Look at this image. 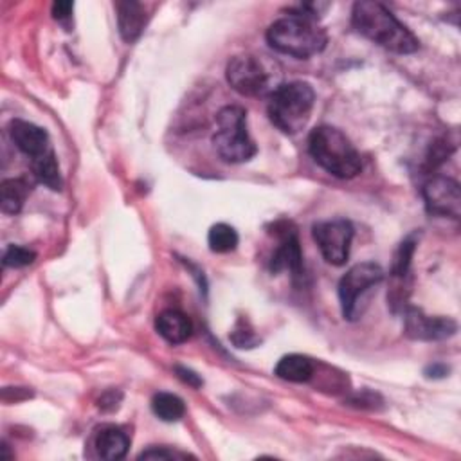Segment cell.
Returning a JSON list of instances; mask_svg holds the SVG:
<instances>
[{
    "mask_svg": "<svg viewBox=\"0 0 461 461\" xmlns=\"http://www.w3.org/2000/svg\"><path fill=\"white\" fill-rule=\"evenodd\" d=\"M351 25L358 34L391 52L412 54L420 49V40L380 2H355Z\"/></svg>",
    "mask_w": 461,
    "mask_h": 461,
    "instance_id": "6da1fadb",
    "label": "cell"
},
{
    "mask_svg": "<svg viewBox=\"0 0 461 461\" xmlns=\"http://www.w3.org/2000/svg\"><path fill=\"white\" fill-rule=\"evenodd\" d=\"M267 41L277 52L297 59H308L324 50L328 34L315 18L288 11L286 16L276 20L267 29Z\"/></svg>",
    "mask_w": 461,
    "mask_h": 461,
    "instance_id": "7a4b0ae2",
    "label": "cell"
},
{
    "mask_svg": "<svg viewBox=\"0 0 461 461\" xmlns=\"http://www.w3.org/2000/svg\"><path fill=\"white\" fill-rule=\"evenodd\" d=\"M312 158L339 178H353L362 169V158L351 140L335 126L321 124L308 139Z\"/></svg>",
    "mask_w": 461,
    "mask_h": 461,
    "instance_id": "3957f363",
    "label": "cell"
},
{
    "mask_svg": "<svg viewBox=\"0 0 461 461\" xmlns=\"http://www.w3.org/2000/svg\"><path fill=\"white\" fill-rule=\"evenodd\" d=\"M315 92L304 81L279 85L268 99V117L272 124L286 135L301 131L313 110Z\"/></svg>",
    "mask_w": 461,
    "mask_h": 461,
    "instance_id": "277c9868",
    "label": "cell"
},
{
    "mask_svg": "<svg viewBox=\"0 0 461 461\" xmlns=\"http://www.w3.org/2000/svg\"><path fill=\"white\" fill-rule=\"evenodd\" d=\"M218 130L212 135V146L221 160L241 164L250 160L258 148L247 130V112L238 104L223 106L216 113Z\"/></svg>",
    "mask_w": 461,
    "mask_h": 461,
    "instance_id": "5b68a950",
    "label": "cell"
},
{
    "mask_svg": "<svg viewBox=\"0 0 461 461\" xmlns=\"http://www.w3.org/2000/svg\"><path fill=\"white\" fill-rule=\"evenodd\" d=\"M384 268L378 263L364 261L353 265L339 281V301L344 319L357 321L362 315V297L384 279Z\"/></svg>",
    "mask_w": 461,
    "mask_h": 461,
    "instance_id": "8992f818",
    "label": "cell"
},
{
    "mask_svg": "<svg viewBox=\"0 0 461 461\" xmlns=\"http://www.w3.org/2000/svg\"><path fill=\"white\" fill-rule=\"evenodd\" d=\"M227 83L241 95L258 97L272 94V74L267 68L265 61L254 54L234 56L225 70Z\"/></svg>",
    "mask_w": 461,
    "mask_h": 461,
    "instance_id": "52a82bcc",
    "label": "cell"
},
{
    "mask_svg": "<svg viewBox=\"0 0 461 461\" xmlns=\"http://www.w3.org/2000/svg\"><path fill=\"white\" fill-rule=\"evenodd\" d=\"M313 240L317 241L322 258L335 267H340L349 258L353 240V225L344 218L317 221L312 227Z\"/></svg>",
    "mask_w": 461,
    "mask_h": 461,
    "instance_id": "ba28073f",
    "label": "cell"
},
{
    "mask_svg": "<svg viewBox=\"0 0 461 461\" xmlns=\"http://www.w3.org/2000/svg\"><path fill=\"white\" fill-rule=\"evenodd\" d=\"M416 250V236L411 234L409 238H405L394 256H393V263H391V288L387 292V304L391 306V310L396 312H403L407 306V299L411 294V286H412V270H411V263H412V256Z\"/></svg>",
    "mask_w": 461,
    "mask_h": 461,
    "instance_id": "9c48e42d",
    "label": "cell"
},
{
    "mask_svg": "<svg viewBox=\"0 0 461 461\" xmlns=\"http://www.w3.org/2000/svg\"><path fill=\"white\" fill-rule=\"evenodd\" d=\"M425 207L430 214L457 220L461 214V191L459 184L448 176H430L421 187Z\"/></svg>",
    "mask_w": 461,
    "mask_h": 461,
    "instance_id": "30bf717a",
    "label": "cell"
},
{
    "mask_svg": "<svg viewBox=\"0 0 461 461\" xmlns=\"http://www.w3.org/2000/svg\"><path fill=\"white\" fill-rule=\"evenodd\" d=\"M457 331V322L450 317H432L416 306L403 310V333L414 340H443Z\"/></svg>",
    "mask_w": 461,
    "mask_h": 461,
    "instance_id": "8fae6325",
    "label": "cell"
},
{
    "mask_svg": "<svg viewBox=\"0 0 461 461\" xmlns=\"http://www.w3.org/2000/svg\"><path fill=\"white\" fill-rule=\"evenodd\" d=\"M274 230L279 245L270 258V270L274 274L288 270L294 277H299L303 272V252L295 227L290 221H277L274 223Z\"/></svg>",
    "mask_w": 461,
    "mask_h": 461,
    "instance_id": "7c38bea8",
    "label": "cell"
},
{
    "mask_svg": "<svg viewBox=\"0 0 461 461\" xmlns=\"http://www.w3.org/2000/svg\"><path fill=\"white\" fill-rule=\"evenodd\" d=\"M9 135H11V140L16 144V148L31 158L40 157L41 153L50 149V140L47 131L41 126H36L29 121L13 119L9 122Z\"/></svg>",
    "mask_w": 461,
    "mask_h": 461,
    "instance_id": "4fadbf2b",
    "label": "cell"
},
{
    "mask_svg": "<svg viewBox=\"0 0 461 461\" xmlns=\"http://www.w3.org/2000/svg\"><path fill=\"white\" fill-rule=\"evenodd\" d=\"M117 23H119V32L122 36L124 41L131 43L135 41L148 22V14H146V7L140 2H117Z\"/></svg>",
    "mask_w": 461,
    "mask_h": 461,
    "instance_id": "5bb4252c",
    "label": "cell"
},
{
    "mask_svg": "<svg viewBox=\"0 0 461 461\" xmlns=\"http://www.w3.org/2000/svg\"><path fill=\"white\" fill-rule=\"evenodd\" d=\"M95 450L99 457L108 459V461H117L122 459L130 448V438L124 429L117 425H103L95 432L94 439Z\"/></svg>",
    "mask_w": 461,
    "mask_h": 461,
    "instance_id": "9a60e30c",
    "label": "cell"
},
{
    "mask_svg": "<svg viewBox=\"0 0 461 461\" xmlns=\"http://www.w3.org/2000/svg\"><path fill=\"white\" fill-rule=\"evenodd\" d=\"M155 328L158 335L169 344H182L191 337L193 322L185 313L178 310H166L157 315Z\"/></svg>",
    "mask_w": 461,
    "mask_h": 461,
    "instance_id": "2e32d148",
    "label": "cell"
},
{
    "mask_svg": "<svg viewBox=\"0 0 461 461\" xmlns=\"http://www.w3.org/2000/svg\"><path fill=\"white\" fill-rule=\"evenodd\" d=\"M32 189V182L27 176L5 178L0 185V209L5 214H18Z\"/></svg>",
    "mask_w": 461,
    "mask_h": 461,
    "instance_id": "e0dca14e",
    "label": "cell"
},
{
    "mask_svg": "<svg viewBox=\"0 0 461 461\" xmlns=\"http://www.w3.org/2000/svg\"><path fill=\"white\" fill-rule=\"evenodd\" d=\"M31 175L34 176L36 182L47 185L52 191L61 189V185H63L61 171H59V164H58V158H56V153L52 148L49 151L41 153L40 157L31 158Z\"/></svg>",
    "mask_w": 461,
    "mask_h": 461,
    "instance_id": "ac0fdd59",
    "label": "cell"
},
{
    "mask_svg": "<svg viewBox=\"0 0 461 461\" xmlns=\"http://www.w3.org/2000/svg\"><path fill=\"white\" fill-rule=\"evenodd\" d=\"M313 371H315L313 362L308 357L297 355V353L281 357L274 369V373L279 378H283L286 382H295V384L308 382L313 376Z\"/></svg>",
    "mask_w": 461,
    "mask_h": 461,
    "instance_id": "d6986e66",
    "label": "cell"
},
{
    "mask_svg": "<svg viewBox=\"0 0 461 461\" xmlns=\"http://www.w3.org/2000/svg\"><path fill=\"white\" fill-rule=\"evenodd\" d=\"M151 411L162 421H178L185 414V403L173 393H157L151 398Z\"/></svg>",
    "mask_w": 461,
    "mask_h": 461,
    "instance_id": "ffe728a7",
    "label": "cell"
},
{
    "mask_svg": "<svg viewBox=\"0 0 461 461\" xmlns=\"http://www.w3.org/2000/svg\"><path fill=\"white\" fill-rule=\"evenodd\" d=\"M238 232L229 223H216L209 229L207 243L209 249L216 254H227L238 247Z\"/></svg>",
    "mask_w": 461,
    "mask_h": 461,
    "instance_id": "44dd1931",
    "label": "cell"
},
{
    "mask_svg": "<svg viewBox=\"0 0 461 461\" xmlns=\"http://www.w3.org/2000/svg\"><path fill=\"white\" fill-rule=\"evenodd\" d=\"M34 259H36V252L22 245H9L4 252V267H11V268L27 267Z\"/></svg>",
    "mask_w": 461,
    "mask_h": 461,
    "instance_id": "7402d4cb",
    "label": "cell"
},
{
    "mask_svg": "<svg viewBox=\"0 0 461 461\" xmlns=\"http://www.w3.org/2000/svg\"><path fill=\"white\" fill-rule=\"evenodd\" d=\"M230 340H232L238 348H254V346L259 342V339L256 337V333L249 328L247 321H245V322L240 321V322L236 324V328H234L232 333H230Z\"/></svg>",
    "mask_w": 461,
    "mask_h": 461,
    "instance_id": "603a6c76",
    "label": "cell"
},
{
    "mask_svg": "<svg viewBox=\"0 0 461 461\" xmlns=\"http://www.w3.org/2000/svg\"><path fill=\"white\" fill-rule=\"evenodd\" d=\"M189 454L180 450H171L167 447H151L144 452H140L139 459H185Z\"/></svg>",
    "mask_w": 461,
    "mask_h": 461,
    "instance_id": "cb8c5ba5",
    "label": "cell"
},
{
    "mask_svg": "<svg viewBox=\"0 0 461 461\" xmlns=\"http://www.w3.org/2000/svg\"><path fill=\"white\" fill-rule=\"evenodd\" d=\"M175 373H176V376H178L184 384H187V385H191V387H194V389L202 387V384H203V380L200 378V375H196V373H194L193 369H189V367L175 366Z\"/></svg>",
    "mask_w": 461,
    "mask_h": 461,
    "instance_id": "d4e9b609",
    "label": "cell"
},
{
    "mask_svg": "<svg viewBox=\"0 0 461 461\" xmlns=\"http://www.w3.org/2000/svg\"><path fill=\"white\" fill-rule=\"evenodd\" d=\"M74 11V4L72 2H65V0H58L52 4V18L58 20V22H65L70 18Z\"/></svg>",
    "mask_w": 461,
    "mask_h": 461,
    "instance_id": "484cf974",
    "label": "cell"
},
{
    "mask_svg": "<svg viewBox=\"0 0 461 461\" xmlns=\"http://www.w3.org/2000/svg\"><path fill=\"white\" fill-rule=\"evenodd\" d=\"M119 402H121V393H115V391H108L104 393L101 398H99V407L103 411H113L119 407Z\"/></svg>",
    "mask_w": 461,
    "mask_h": 461,
    "instance_id": "4316f807",
    "label": "cell"
},
{
    "mask_svg": "<svg viewBox=\"0 0 461 461\" xmlns=\"http://www.w3.org/2000/svg\"><path fill=\"white\" fill-rule=\"evenodd\" d=\"M425 376L427 378H445L448 373H450V367L448 366H445V364H441V362H436V364H430V366H427L425 367Z\"/></svg>",
    "mask_w": 461,
    "mask_h": 461,
    "instance_id": "83f0119b",
    "label": "cell"
}]
</instances>
